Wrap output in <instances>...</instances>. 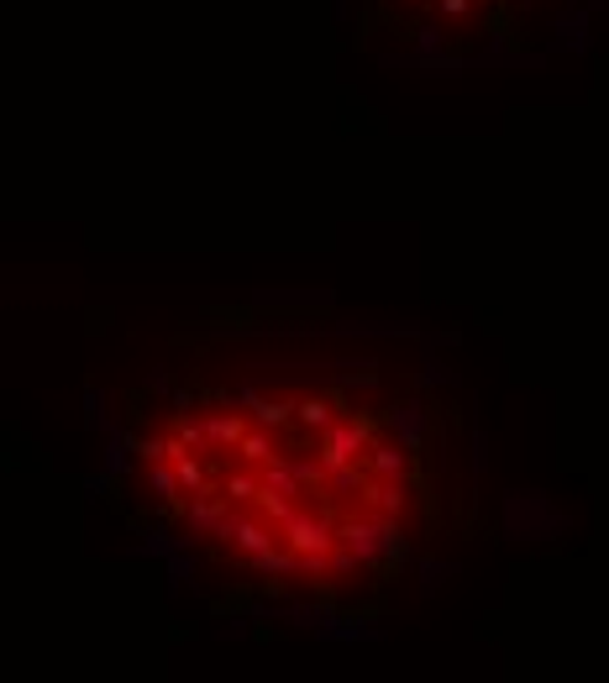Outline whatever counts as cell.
<instances>
[{"instance_id": "obj_1", "label": "cell", "mask_w": 609, "mask_h": 683, "mask_svg": "<svg viewBox=\"0 0 609 683\" xmlns=\"http://www.w3.org/2000/svg\"><path fill=\"white\" fill-rule=\"evenodd\" d=\"M106 463L121 516L189 579L342 605L399 579L431 537L442 437L389 368L242 363L142 389Z\"/></svg>"}, {"instance_id": "obj_2", "label": "cell", "mask_w": 609, "mask_h": 683, "mask_svg": "<svg viewBox=\"0 0 609 683\" xmlns=\"http://www.w3.org/2000/svg\"><path fill=\"white\" fill-rule=\"evenodd\" d=\"M357 32L416 64H494L567 26V0H347Z\"/></svg>"}]
</instances>
